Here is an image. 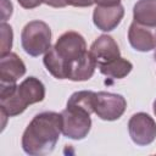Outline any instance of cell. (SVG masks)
Instances as JSON below:
<instances>
[{
	"label": "cell",
	"mask_w": 156,
	"mask_h": 156,
	"mask_svg": "<svg viewBox=\"0 0 156 156\" xmlns=\"http://www.w3.org/2000/svg\"><path fill=\"white\" fill-rule=\"evenodd\" d=\"M12 28L7 23H1V55L10 52L12 48Z\"/></svg>",
	"instance_id": "17"
},
{
	"label": "cell",
	"mask_w": 156,
	"mask_h": 156,
	"mask_svg": "<svg viewBox=\"0 0 156 156\" xmlns=\"http://www.w3.org/2000/svg\"><path fill=\"white\" fill-rule=\"evenodd\" d=\"M90 128L91 119L89 113L69 107L61 112V132L65 136L80 140L88 135Z\"/></svg>",
	"instance_id": "3"
},
{
	"label": "cell",
	"mask_w": 156,
	"mask_h": 156,
	"mask_svg": "<svg viewBox=\"0 0 156 156\" xmlns=\"http://www.w3.org/2000/svg\"><path fill=\"white\" fill-rule=\"evenodd\" d=\"M54 49L56 54L67 63V69H68V63L82 55L87 52V43L84 38L73 30L63 33L54 45Z\"/></svg>",
	"instance_id": "6"
},
{
	"label": "cell",
	"mask_w": 156,
	"mask_h": 156,
	"mask_svg": "<svg viewBox=\"0 0 156 156\" xmlns=\"http://www.w3.org/2000/svg\"><path fill=\"white\" fill-rule=\"evenodd\" d=\"M95 96L96 93L90 90H80L76 91L71 95V98L67 101V107L76 108L84 111L89 115L94 112V105H95Z\"/></svg>",
	"instance_id": "15"
},
{
	"label": "cell",
	"mask_w": 156,
	"mask_h": 156,
	"mask_svg": "<svg viewBox=\"0 0 156 156\" xmlns=\"http://www.w3.org/2000/svg\"><path fill=\"white\" fill-rule=\"evenodd\" d=\"M26 65L15 52H7L0 57V80L1 83H16L24 76Z\"/></svg>",
	"instance_id": "11"
},
{
	"label": "cell",
	"mask_w": 156,
	"mask_h": 156,
	"mask_svg": "<svg viewBox=\"0 0 156 156\" xmlns=\"http://www.w3.org/2000/svg\"><path fill=\"white\" fill-rule=\"evenodd\" d=\"M44 65L46 69L57 79H67V63L56 54L54 46L50 48L44 56Z\"/></svg>",
	"instance_id": "16"
},
{
	"label": "cell",
	"mask_w": 156,
	"mask_h": 156,
	"mask_svg": "<svg viewBox=\"0 0 156 156\" xmlns=\"http://www.w3.org/2000/svg\"><path fill=\"white\" fill-rule=\"evenodd\" d=\"M21 43L28 55H43L51 48V29L43 21H30L22 29Z\"/></svg>",
	"instance_id": "2"
},
{
	"label": "cell",
	"mask_w": 156,
	"mask_h": 156,
	"mask_svg": "<svg viewBox=\"0 0 156 156\" xmlns=\"http://www.w3.org/2000/svg\"><path fill=\"white\" fill-rule=\"evenodd\" d=\"M128 40L138 51H151L156 49V27L144 26L134 21L128 30Z\"/></svg>",
	"instance_id": "7"
},
{
	"label": "cell",
	"mask_w": 156,
	"mask_h": 156,
	"mask_svg": "<svg viewBox=\"0 0 156 156\" xmlns=\"http://www.w3.org/2000/svg\"><path fill=\"white\" fill-rule=\"evenodd\" d=\"M43 2L51 7H65L67 5L66 0H43Z\"/></svg>",
	"instance_id": "21"
},
{
	"label": "cell",
	"mask_w": 156,
	"mask_h": 156,
	"mask_svg": "<svg viewBox=\"0 0 156 156\" xmlns=\"http://www.w3.org/2000/svg\"><path fill=\"white\" fill-rule=\"evenodd\" d=\"M60 133H62L61 113L52 111L38 113L29 122L22 135V147L28 155H48L55 149Z\"/></svg>",
	"instance_id": "1"
},
{
	"label": "cell",
	"mask_w": 156,
	"mask_h": 156,
	"mask_svg": "<svg viewBox=\"0 0 156 156\" xmlns=\"http://www.w3.org/2000/svg\"><path fill=\"white\" fill-rule=\"evenodd\" d=\"M98 6H116L119 5L121 0H95Z\"/></svg>",
	"instance_id": "22"
},
{
	"label": "cell",
	"mask_w": 156,
	"mask_h": 156,
	"mask_svg": "<svg viewBox=\"0 0 156 156\" xmlns=\"http://www.w3.org/2000/svg\"><path fill=\"white\" fill-rule=\"evenodd\" d=\"M124 16L123 6H96L93 12V21L94 24L102 32L113 30Z\"/></svg>",
	"instance_id": "9"
},
{
	"label": "cell",
	"mask_w": 156,
	"mask_h": 156,
	"mask_svg": "<svg viewBox=\"0 0 156 156\" xmlns=\"http://www.w3.org/2000/svg\"><path fill=\"white\" fill-rule=\"evenodd\" d=\"M99 68L104 76L113 79H121V78H124L127 74H129V72L133 68V65L128 60L119 56L105 65H100Z\"/></svg>",
	"instance_id": "14"
},
{
	"label": "cell",
	"mask_w": 156,
	"mask_h": 156,
	"mask_svg": "<svg viewBox=\"0 0 156 156\" xmlns=\"http://www.w3.org/2000/svg\"><path fill=\"white\" fill-rule=\"evenodd\" d=\"M155 60H156V54H155Z\"/></svg>",
	"instance_id": "24"
},
{
	"label": "cell",
	"mask_w": 156,
	"mask_h": 156,
	"mask_svg": "<svg viewBox=\"0 0 156 156\" xmlns=\"http://www.w3.org/2000/svg\"><path fill=\"white\" fill-rule=\"evenodd\" d=\"M67 5L74 6V7H88L91 6L95 0H66Z\"/></svg>",
	"instance_id": "18"
},
{
	"label": "cell",
	"mask_w": 156,
	"mask_h": 156,
	"mask_svg": "<svg viewBox=\"0 0 156 156\" xmlns=\"http://www.w3.org/2000/svg\"><path fill=\"white\" fill-rule=\"evenodd\" d=\"M12 13V4L9 0H2V22L7 20Z\"/></svg>",
	"instance_id": "19"
},
{
	"label": "cell",
	"mask_w": 156,
	"mask_h": 156,
	"mask_svg": "<svg viewBox=\"0 0 156 156\" xmlns=\"http://www.w3.org/2000/svg\"><path fill=\"white\" fill-rule=\"evenodd\" d=\"M128 132L136 145H149L156 139V122L145 112L134 113L128 122Z\"/></svg>",
	"instance_id": "5"
},
{
	"label": "cell",
	"mask_w": 156,
	"mask_h": 156,
	"mask_svg": "<svg viewBox=\"0 0 156 156\" xmlns=\"http://www.w3.org/2000/svg\"><path fill=\"white\" fill-rule=\"evenodd\" d=\"M15 95L21 105L27 108L28 105L37 104L44 100L45 98V87L35 77L26 78L20 85H17Z\"/></svg>",
	"instance_id": "8"
},
{
	"label": "cell",
	"mask_w": 156,
	"mask_h": 156,
	"mask_svg": "<svg viewBox=\"0 0 156 156\" xmlns=\"http://www.w3.org/2000/svg\"><path fill=\"white\" fill-rule=\"evenodd\" d=\"M154 112H155V115H156V100L154 101Z\"/></svg>",
	"instance_id": "23"
},
{
	"label": "cell",
	"mask_w": 156,
	"mask_h": 156,
	"mask_svg": "<svg viewBox=\"0 0 156 156\" xmlns=\"http://www.w3.org/2000/svg\"><path fill=\"white\" fill-rule=\"evenodd\" d=\"M127 101L119 94L99 91L95 96L94 112L104 121H116L126 111Z\"/></svg>",
	"instance_id": "4"
},
{
	"label": "cell",
	"mask_w": 156,
	"mask_h": 156,
	"mask_svg": "<svg viewBox=\"0 0 156 156\" xmlns=\"http://www.w3.org/2000/svg\"><path fill=\"white\" fill-rule=\"evenodd\" d=\"M17 1L23 9H34L43 2V0H17Z\"/></svg>",
	"instance_id": "20"
},
{
	"label": "cell",
	"mask_w": 156,
	"mask_h": 156,
	"mask_svg": "<svg viewBox=\"0 0 156 156\" xmlns=\"http://www.w3.org/2000/svg\"><path fill=\"white\" fill-rule=\"evenodd\" d=\"M133 17L140 24L156 27V0H138L133 9Z\"/></svg>",
	"instance_id": "13"
},
{
	"label": "cell",
	"mask_w": 156,
	"mask_h": 156,
	"mask_svg": "<svg viewBox=\"0 0 156 156\" xmlns=\"http://www.w3.org/2000/svg\"><path fill=\"white\" fill-rule=\"evenodd\" d=\"M96 66V61L91 56L90 51H87L84 55L68 63L67 79H71L73 82L88 80L93 77Z\"/></svg>",
	"instance_id": "12"
},
{
	"label": "cell",
	"mask_w": 156,
	"mask_h": 156,
	"mask_svg": "<svg viewBox=\"0 0 156 156\" xmlns=\"http://www.w3.org/2000/svg\"><path fill=\"white\" fill-rule=\"evenodd\" d=\"M90 54L96 61V65H105L119 57V48L115 39L110 35H100L90 46Z\"/></svg>",
	"instance_id": "10"
}]
</instances>
